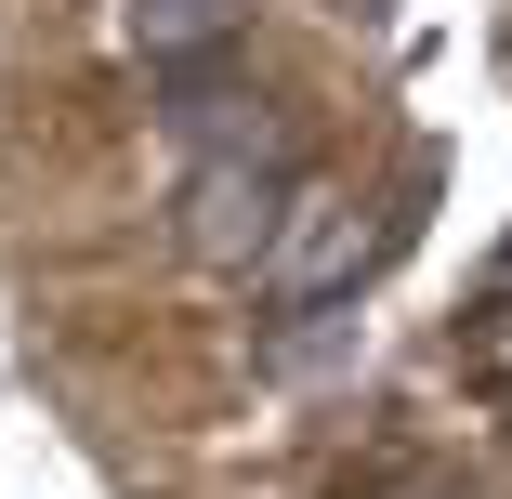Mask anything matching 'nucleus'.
Here are the masks:
<instances>
[{
    "mask_svg": "<svg viewBox=\"0 0 512 499\" xmlns=\"http://www.w3.org/2000/svg\"><path fill=\"white\" fill-rule=\"evenodd\" d=\"M289 197H302V171H289L276 132L211 145V158L184 171V250H197V263H263L276 224H289Z\"/></svg>",
    "mask_w": 512,
    "mask_h": 499,
    "instance_id": "f257e3e1",
    "label": "nucleus"
},
{
    "mask_svg": "<svg viewBox=\"0 0 512 499\" xmlns=\"http://www.w3.org/2000/svg\"><path fill=\"white\" fill-rule=\"evenodd\" d=\"M355 197H329V184H302L289 197V224H276V250H263V289H276V303L289 316H316V303H342V289H355Z\"/></svg>",
    "mask_w": 512,
    "mask_h": 499,
    "instance_id": "f03ea898",
    "label": "nucleus"
},
{
    "mask_svg": "<svg viewBox=\"0 0 512 499\" xmlns=\"http://www.w3.org/2000/svg\"><path fill=\"white\" fill-rule=\"evenodd\" d=\"M355 355H368L355 303H316V316H276V329H263V381H329V368H355Z\"/></svg>",
    "mask_w": 512,
    "mask_h": 499,
    "instance_id": "7ed1b4c3",
    "label": "nucleus"
},
{
    "mask_svg": "<svg viewBox=\"0 0 512 499\" xmlns=\"http://www.w3.org/2000/svg\"><path fill=\"white\" fill-rule=\"evenodd\" d=\"M224 27H237V0H132V53L145 66H197Z\"/></svg>",
    "mask_w": 512,
    "mask_h": 499,
    "instance_id": "20e7f679",
    "label": "nucleus"
}]
</instances>
